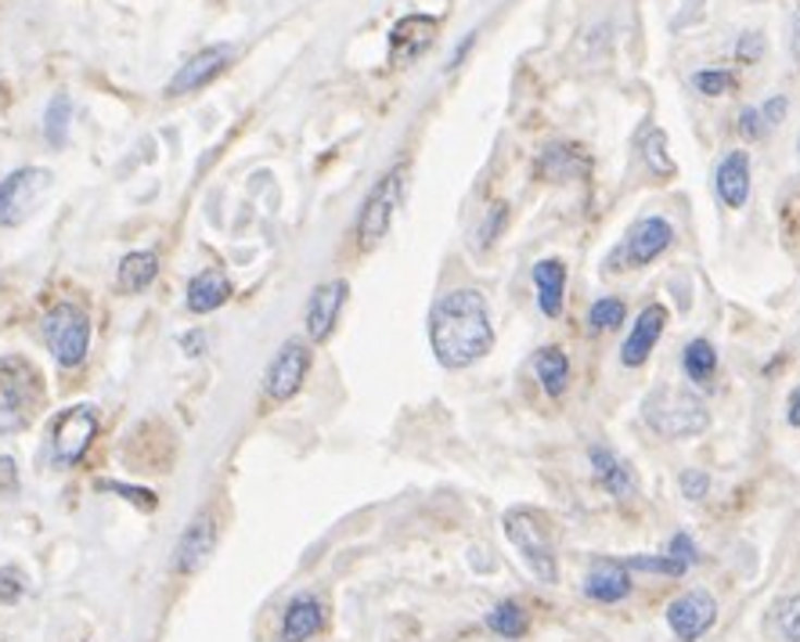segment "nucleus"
<instances>
[{"mask_svg":"<svg viewBox=\"0 0 800 642\" xmlns=\"http://www.w3.org/2000/svg\"><path fill=\"white\" fill-rule=\"evenodd\" d=\"M429 347L444 369L458 372L477 365L494 347L491 307L480 289H451L429 311Z\"/></svg>","mask_w":800,"mask_h":642,"instance_id":"1","label":"nucleus"},{"mask_svg":"<svg viewBox=\"0 0 800 642\" xmlns=\"http://www.w3.org/2000/svg\"><path fill=\"white\" fill-rule=\"evenodd\" d=\"M642 411H645L649 427H653L660 437H670V441L696 437V433H703L706 422H711V416H706V405L692 394V390L670 386V383L649 390Z\"/></svg>","mask_w":800,"mask_h":642,"instance_id":"2","label":"nucleus"},{"mask_svg":"<svg viewBox=\"0 0 800 642\" xmlns=\"http://www.w3.org/2000/svg\"><path fill=\"white\" fill-rule=\"evenodd\" d=\"M40 408V375L33 361L8 354L0 358V433L26 430Z\"/></svg>","mask_w":800,"mask_h":642,"instance_id":"3","label":"nucleus"},{"mask_svg":"<svg viewBox=\"0 0 800 642\" xmlns=\"http://www.w3.org/2000/svg\"><path fill=\"white\" fill-rule=\"evenodd\" d=\"M44 343H48L51 358L62 365V369H79L87 361L90 350V318L84 307L76 304H54L48 314H44Z\"/></svg>","mask_w":800,"mask_h":642,"instance_id":"4","label":"nucleus"},{"mask_svg":"<svg viewBox=\"0 0 800 642\" xmlns=\"http://www.w3.org/2000/svg\"><path fill=\"white\" fill-rule=\"evenodd\" d=\"M502 523H505L508 542L516 545V553L524 556V564L533 570V578H541L544 584H555V548H552L549 527H544L541 513L508 509Z\"/></svg>","mask_w":800,"mask_h":642,"instance_id":"5","label":"nucleus"},{"mask_svg":"<svg viewBox=\"0 0 800 642\" xmlns=\"http://www.w3.org/2000/svg\"><path fill=\"white\" fill-rule=\"evenodd\" d=\"M404 177H408V166H393L390 174H382L376 181V188L368 192V199L361 206V217H357V238H361V246H376L386 238L393 217L401 210V199H404Z\"/></svg>","mask_w":800,"mask_h":642,"instance_id":"6","label":"nucleus"},{"mask_svg":"<svg viewBox=\"0 0 800 642\" xmlns=\"http://www.w3.org/2000/svg\"><path fill=\"white\" fill-rule=\"evenodd\" d=\"M48 188H51V170H44V166L15 170L8 181H0V224L19 227L33 213V206L44 199Z\"/></svg>","mask_w":800,"mask_h":642,"instance_id":"7","label":"nucleus"},{"mask_svg":"<svg viewBox=\"0 0 800 642\" xmlns=\"http://www.w3.org/2000/svg\"><path fill=\"white\" fill-rule=\"evenodd\" d=\"M307 372H310V343L285 339L282 350L274 354V361L267 365V375H263L267 400L282 405V400L296 397L299 386H304V380H307Z\"/></svg>","mask_w":800,"mask_h":642,"instance_id":"8","label":"nucleus"},{"mask_svg":"<svg viewBox=\"0 0 800 642\" xmlns=\"http://www.w3.org/2000/svg\"><path fill=\"white\" fill-rule=\"evenodd\" d=\"M98 433V416L90 405H76L58 416L54 430H51V455L54 466H76L79 458L87 455L90 441Z\"/></svg>","mask_w":800,"mask_h":642,"instance_id":"9","label":"nucleus"},{"mask_svg":"<svg viewBox=\"0 0 800 642\" xmlns=\"http://www.w3.org/2000/svg\"><path fill=\"white\" fill-rule=\"evenodd\" d=\"M717 621V603L711 592L692 589L686 595H678L675 603L667 606V625L670 632L678 635V642H700Z\"/></svg>","mask_w":800,"mask_h":642,"instance_id":"10","label":"nucleus"},{"mask_svg":"<svg viewBox=\"0 0 800 642\" xmlns=\"http://www.w3.org/2000/svg\"><path fill=\"white\" fill-rule=\"evenodd\" d=\"M670 246H675V224L667 217H642L628 232V238H624V260L631 268H642V263H653L656 257H664Z\"/></svg>","mask_w":800,"mask_h":642,"instance_id":"11","label":"nucleus"},{"mask_svg":"<svg viewBox=\"0 0 800 642\" xmlns=\"http://www.w3.org/2000/svg\"><path fill=\"white\" fill-rule=\"evenodd\" d=\"M664 329H667V307L664 304L642 307L639 318H635L631 332H628V339H624V347H620V365H624V369H642V365L649 361V354L656 350Z\"/></svg>","mask_w":800,"mask_h":642,"instance_id":"12","label":"nucleus"},{"mask_svg":"<svg viewBox=\"0 0 800 642\" xmlns=\"http://www.w3.org/2000/svg\"><path fill=\"white\" fill-rule=\"evenodd\" d=\"M346 296H350V285H346L343 279L324 282V285H318L315 293H310L307 314H304V325H307L310 343H324V339L332 336V329H335V321H340V311H343Z\"/></svg>","mask_w":800,"mask_h":642,"instance_id":"13","label":"nucleus"},{"mask_svg":"<svg viewBox=\"0 0 800 642\" xmlns=\"http://www.w3.org/2000/svg\"><path fill=\"white\" fill-rule=\"evenodd\" d=\"M213 548H217V520H213V513H199L188 527H184L177 553H173V567H177L181 575H195V570H202L206 559L213 556Z\"/></svg>","mask_w":800,"mask_h":642,"instance_id":"14","label":"nucleus"},{"mask_svg":"<svg viewBox=\"0 0 800 642\" xmlns=\"http://www.w3.org/2000/svg\"><path fill=\"white\" fill-rule=\"evenodd\" d=\"M436 37V18L433 15H404L397 26L390 29V62L408 65L433 44Z\"/></svg>","mask_w":800,"mask_h":642,"instance_id":"15","label":"nucleus"},{"mask_svg":"<svg viewBox=\"0 0 800 642\" xmlns=\"http://www.w3.org/2000/svg\"><path fill=\"white\" fill-rule=\"evenodd\" d=\"M584 595L602 606H613L631 595V570L620 559H595L584 578Z\"/></svg>","mask_w":800,"mask_h":642,"instance_id":"16","label":"nucleus"},{"mask_svg":"<svg viewBox=\"0 0 800 642\" xmlns=\"http://www.w3.org/2000/svg\"><path fill=\"white\" fill-rule=\"evenodd\" d=\"M714 192L728 210H743L750 199V156L747 152H728L714 170Z\"/></svg>","mask_w":800,"mask_h":642,"instance_id":"17","label":"nucleus"},{"mask_svg":"<svg viewBox=\"0 0 800 642\" xmlns=\"http://www.w3.org/2000/svg\"><path fill=\"white\" fill-rule=\"evenodd\" d=\"M231 62V48L227 44H217V48H206L199 51L188 65H181V73L170 79V95H192V90H199L210 84L213 76L224 73V65Z\"/></svg>","mask_w":800,"mask_h":642,"instance_id":"18","label":"nucleus"},{"mask_svg":"<svg viewBox=\"0 0 800 642\" xmlns=\"http://www.w3.org/2000/svg\"><path fill=\"white\" fill-rule=\"evenodd\" d=\"M533 293L544 318H559L566 307V263L555 257L533 263Z\"/></svg>","mask_w":800,"mask_h":642,"instance_id":"19","label":"nucleus"},{"mask_svg":"<svg viewBox=\"0 0 800 642\" xmlns=\"http://www.w3.org/2000/svg\"><path fill=\"white\" fill-rule=\"evenodd\" d=\"M231 300V279L220 268H206L188 282V311L210 314Z\"/></svg>","mask_w":800,"mask_h":642,"instance_id":"20","label":"nucleus"},{"mask_svg":"<svg viewBox=\"0 0 800 642\" xmlns=\"http://www.w3.org/2000/svg\"><path fill=\"white\" fill-rule=\"evenodd\" d=\"M321 625H324V610H321L318 595L304 592L285 606L282 635H285V642H307L310 635L321 632Z\"/></svg>","mask_w":800,"mask_h":642,"instance_id":"21","label":"nucleus"},{"mask_svg":"<svg viewBox=\"0 0 800 642\" xmlns=\"http://www.w3.org/2000/svg\"><path fill=\"white\" fill-rule=\"evenodd\" d=\"M588 462L595 469L599 484L610 491L613 498H631L635 495V473L628 469V462H620L617 455L606 452V448H591L588 452Z\"/></svg>","mask_w":800,"mask_h":642,"instance_id":"22","label":"nucleus"},{"mask_svg":"<svg viewBox=\"0 0 800 642\" xmlns=\"http://www.w3.org/2000/svg\"><path fill=\"white\" fill-rule=\"evenodd\" d=\"M156 274H159V257L152 249H137V254L123 257L120 271H115V285H120V293L134 296V293H145L156 282Z\"/></svg>","mask_w":800,"mask_h":642,"instance_id":"23","label":"nucleus"},{"mask_svg":"<svg viewBox=\"0 0 800 642\" xmlns=\"http://www.w3.org/2000/svg\"><path fill=\"white\" fill-rule=\"evenodd\" d=\"M533 372H538V383L549 397H563L566 386H570V358H566L563 347H541L538 358H533Z\"/></svg>","mask_w":800,"mask_h":642,"instance_id":"24","label":"nucleus"},{"mask_svg":"<svg viewBox=\"0 0 800 642\" xmlns=\"http://www.w3.org/2000/svg\"><path fill=\"white\" fill-rule=\"evenodd\" d=\"M487 628H491L494 635L513 642V639H524L530 632V617L516 600H502L497 606H491V614H487Z\"/></svg>","mask_w":800,"mask_h":642,"instance_id":"25","label":"nucleus"},{"mask_svg":"<svg viewBox=\"0 0 800 642\" xmlns=\"http://www.w3.org/2000/svg\"><path fill=\"white\" fill-rule=\"evenodd\" d=\"M681 369L696 383V386H706L717 375V350L711 339H692L686 343V354H681Z\"/></svg>","mask_w":800,"mask_h":642,"instance_id":"26","label":"nucleus"},{"mask_svg":"<svg viewBox=\"0 0 800 642\" xmlns=\"http://www.w3.org/2000/svg\"><path fill=\"white\" fill-rule=\"evenodd\" d=\"M541 174L552 177V181H566L574 174H584V159H581V152H574V148L549 145L541 156Z\"/></svg>","mask_w":800,"mask_h":642,"instance_id":"27","label":"nucleus"},{"mask_svg":"<svg viewBox=\"0 0 800 642\" xmlns=\"http://www.w3.org/2000/svg\"><path fill=\"white\" fill-rule=\"evenodd\" d=\"M772 632L783 642H800V592L783 595L779 603L772 606Z\"/></svg>","mask_w":800,"mask_h":642,"instance_id":"28","label":"nucleus"},{"mask_svg":"<svg viewBox=\"0 0 800 642\" xmlns=\"http://www.w3.org/2000/svg\"><path fill=\"white\" fill-rule=\"evenodd\" d=\"M642 159H645V166L653 170L656 177L675 174V163H670V156H667V137H664V131H660V127H645L642 131Z\"/></svg>","mask_w":800,"mask_h":642,"instance_id":"29","label":"nucleus"},{"mask_svg":"<svg viewBox=\"0 0 800 642\" xmlns=\"http://www.w3.org/2000/svg\"><path fill=\"white\" fill-rule=\"evenodd\" d=\"M624 318H628V304H624L620 296H602V300L591 304L588 329L591 332H613V329L624 325Z\"/></svg>","mask_w":800,"mask_h":642,"instance_id":"30","label":"nucleus"},{"mask_svg":"<svg viewBox=\"0 0 800 642\" xmlns=\"http://www.w3.org/2000/svg\"><path fill=\"white\" fill-rule=\"evenodd\" d=\"M69 116H73V101L65 95L51 98L48 112H44V137H48L51 148H62L69 137Z\"/></svg>","mask_w":800,"mask_h":642,"instance_id":"31","label":"nucleus"},{"mask_svg":"<svg viewBox=\"0 0 800 642\" xmlns=\"http://www.w3.org/2000/svg\"><path fill=\"white\" fill-rule=\"evenodd\" d=\"M624 567L628 570H639V575H660V578H686L689 570L675 564V559L667 556H628L624 559Z\"/></svg>","mask_w":800,"mask_h":642,"instance_id":"32","label":"nucleus"},{"mask_svg":"<svg viewBox=\"0 0 800 642\" xmlns=\"http://www.w3.org/2000/svg\"><path fill=\"white\" fill-rule=\"evenodd\" d=\"M736 84V76L728 73V69H700V73L692 76V87L696 95H706V98H722L728 95Z\"/></svg>","mask_w":800,"mask_h":642,"instance_id":"33","label":"nucleus"},{"mask_svg":"<svg viewBox=\"0 0 800 642\" xmlns=\"http://www.w3.org/2000/svg\"><path fill=\"white\" fill-rule=\"evenodd\" d=\"M664 556H667V559H675V564H681L686 570L700 564V548H696V542H692V538H689L686 531H678L675 538H670Z\"/></svg>","mask_w":800,"mask_h":642,"instance_id":"34","label":"nucleus"},{"mask_svg":"<svg viewBox=\"0 0 800 642\" xmlns=\"http://www.w3.org/2000/svg\"><path fill=\"white\" fill-rule=\"evenodd\" d=\"M22 592H26V578H22V570L19 567L0 570V603H19Z\"/></svg>","mask_w":800,"mask_h":642,"instance_id":"35","label":"nucleus"},{"mask_svg":"<svg viewBox=\"0 0 800 642\" xmlns=\"http://www.w3.org/2000/svg\"><path fill=\"white\" fill-rule=\"evenodd\" d=\"M98 491H115V495H126V498H131L134 506L156 509V495H152V491H145V487H131V484H115V480H101Z\"/></svg>","mask_w":800,"mask_h":642,"instance_id":"36","label":"nucleus"},{"mask_svg":"<svg viewBox=\"0 0 800 642\" xmlns=\"http://www.w3.org/2000/svg\"><path fill=\"white\" fill-rule=\"evenodd\" d=\"M786 109H790V101H786L783 95H772V98L758 109L761 127H764V131H775V127H779V123L786 120Z\"/></svg>","mask_w":800,"mask_h":642,"instance_id":"37","label":"nucleus"},{"mask_svg":"<svg viewBox=\"0 0 800 642\" xmlns=\"http://www.w3.org/2000/svg\"><path fill=\"white\" fill-rule=\"evenodd\" d=\"M681 491H686V498L700 502L706 498V491H711V477H706L703 469H686V473H681Z\"/></svg>","mask_w":800,"mask_h":642,"instance_id":"38","label":"nucleus"},{"mask_svg":"<svg viewBox=\"0 0 800 642\" xmlns=\"http://www.w3.org/2000/svg\"><path fill=\"white\" fill-rule=\"evenodd\" d=\"M19 491V469H15V458H0V495H15Z\"/></svg>","mask_w":800,"mask_h":642,"instance_id":"39","label":"nucleus"},{"mask_svg":"<svg viewBox=\"0 0 800 642\" xmlns=\"http://www.w3.org/2000/svg\"><path fill=\"white\" fill-rule=\"evenodd\" d=\"M739 131H743L747 137H761V134H764V127H761V116H758V109H747L743 116H739Z\"/></svg>","mask_w":800,"mask_h":642,"instance_id":"40","label":"nucleus"},{"mask_svg":"<svg viewBox=\"0 0 800 642\" xmlns=\"http://www.w3.org/2000/svg\"><path fill=\"white\" fill-rule=\"evenodd\" d=\"M181 347L188 350L192 358H199V354L206 350V336H202V332H192V336H184V339H181Z\"/></svg>","mask_w":800,"mask_h":642,"instance_id":"41","label":"nucleus"},{"mask_svg":"<svg viewBox=\"0 0 800 642\" xmlns=\"http://www.w3.org/2000/svg\"><path fill=\"white\" fill-rule=\"evenodd\" d=\"M786 422L800 430V386L790 394V405H786Z\"/></svg>","mask_w":800,"mask_h":642,"instance_id":"42","label":"nucleus"}]
</instances>
